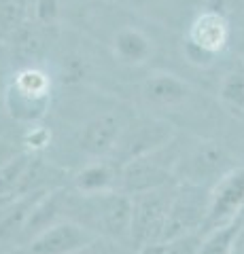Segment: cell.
I'll list each match as a JSON object with an SVG mask.
<instances>
[{
  "instance_id": "1",
  "label": "cell",
  "mask_w": 244,
  "mask_h": 254,
  "mask_svg": "<svg viewBox=\"0 0 244 254\" xmlns=\"http://www.w3.org/2000/svg\"><path fill=\"white\" fill-rule=\"evenodd\" d=\"M227 36H230L227 21L223 19V15L215 11L202 13L191 26V43L204 53L221 51L227 43Z\"/></svg>"
},
{
  "instance_id": "2",
  "label": "cell",
  "mask_w": 244,
  "mask_h": 254,
  "mask_svg": "<svg viewBox=\"0 0 244 254\" xmlns=\"http://www.w3.org/2000/svg\"><path fill=\"white\" fill-rule=\"evenodd\" d=\"M244 214V172H238L230 176L221 190L217 193V201L212 208V220L215 222H225V220H236Z\"/></svg>"
},
{
  "instance_id": "3",
  "label": "cell",
  "mask_w": 244,
  "mask_h": 254,
  "mask_svg": "<svg viewBox=\"0 0 244 254\" xmlns=\"http://www.w3.org/2000/svg\"><path fill=\"white\" fill-rule=\"evenodd\" d=\"M117 49H119L123 58L140 60L149 51V43L138 30H123L117 34Z\"/></svg>"
},
{
  "instance_id": "4",
  "label": "cell",
  "mask_w": 244,
  "mask_h": 254,
  "mask_svg": "<svg viewBox=\"0 0 244 254\" xmlns=\"http://www.w3.org/2000/svg\"><path fill=\"white\" fill-rule=\"evenodd\" d=\"M151 93L162 100H174L185 93V87L174 78H157L151 83Z\"/></svg>"
},
{
  "instance_id": "5",
  "label": "cell",
  "mask_w": 244,
  "mask_h": 254,
  "mask_svg": "<svg viewBox=\"0 0 244 254\" xmlns=\"http://www.w3.org/2000/svg\"><path fill=\"white\" fill-rule=\"evenodd\" d=\"M19 89L30 95H43L47 89V78L41 72L28 70V72H23L19 76Z\"/></svg>"
},
{
  "instance_id": "6",
  "label": "cell",
  "mask_w": 244,
  "mask_h": 254,
  "mask_svg": "<svg viewBox=\"0 0 244 254\" xmlns=\"http://www.w3.org/2000/svg\"><path fill=\"white\" fill-rule=\"evenodd\" d=\"M223 93L234 104L244 106V74H232L223 87Z\"/></svg>"
},
{
  "instance_id": "7",
  "label": "cell",
  "mask_w": 244,
  "mask_h": 254,
  "mask_svg": "<svg viewBox=\"0 0 244 254\" xmlns=\"http://www.w3.org/2000/svg\"><path fill=\"white\" fill-rule=\"evenodd\" d=\"M58 11V2L56 0H38V13L41 15H53Z\"/></svg>"
},
{
  "instance_id": "8",
  "label": "cell",
  "mask_w": 244,
  "mask_h": 254,
  "mask_svg": "<svg viewBox=\"0 0 244 254\" xmlns=\"http://www.w3.org/2000/svg\"><path fill=\"white\" fill-rule=\"evenodd\" d=\"M232 254H244V220L236 233V240H234V248H232Z\"/></svg>"
},
{
  "instance_id": "9",
  "label": "cell",
  "mask_w": 244,
  "mask_h": 254,
  "mask_svg": "<svg viewBox=\"0 0 244 254\" xmlns=\"http://www.w3.org/2000/svg\"><path fill=\"white\" fill-rule=\"evenodd\" d=\"M134 4H149V2H153V0H132Z\"/></svg>"
}]
</instances>
